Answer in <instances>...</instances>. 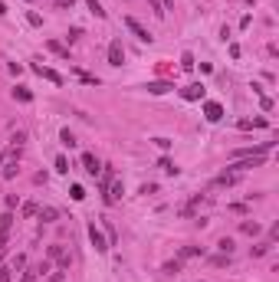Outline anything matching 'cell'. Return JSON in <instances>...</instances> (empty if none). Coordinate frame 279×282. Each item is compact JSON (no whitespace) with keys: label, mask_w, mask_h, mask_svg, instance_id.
Listing matches in <instances>:
<instances>
[{"label":"cell","mask_w":279,"mask_h":282,"mask_svg":"<svg viewBox=\"0 0 279 282\" xmlns=\"http://www.w3.org/2000/svg\"><path fill=\"white\" fill-rule=\"evenodd\" d=\"M164 272H168V276H174V272H181V262L174 259V262H164Z\"/></svg>","instance_id":"22"},{"label":"cell","mask_w":279,"mask_h":282,"mask_svg":"<svg viewBox=\"0 0 279 282\" xmlns=\"http://www.w3.org/2000/svg\"><path fill=\"white\" fill-rule=\"evenodd\" d=\"M69 194H73V200H82V197H86V190H82L79 184H73V190H69Z\"/></svg>","instance_id":"25"},{"label":"cell","mask_w":279,"mask_h":282,"mask_svg":"<svg viewBox=\"0 0 279 282\" xmlns=\"http://www.w3.org/2000/svg\"><path fill=\"white\" fill-rule=\"evenodd\" d=\"M89 239H92V246H96L99 253H105V250H108V239L102 236V230H99L96 223H92V227H89Z\"/></svg>","instance_id":"4"},{"label":"cell","mask_w":279,"mask_h":282,"mask_svg":"<svg viewBox=\"0 0 279 282\" xmlns=\"http://www.w3.org/2000/svg\"><path fill=\"white\" fill-rule=\"evenodd\" d=\"M236 181H240V174H236V171H230V174H220V177H217L214 184H217V187H230V184H236Z\"/></svg>","instance_id":"9"},{"label":"cell","mask_w":279,"mask_h":282,"mask_svg":"<svg viewBox=\"0 0 279 282\" xmlns=\"http://www.w3.org/2000/svg\"><path fill=\"white\" fill-rule=\"evenodd\" d=\"M240 230H243V233H250V236H256V233H259V223H256V220L250 223V220H247V223H240Z\"/></svg>","instance_id":"14"},{"label":"cell","mask_w":279,"mask_h":282,"mask_svg":"<svg viewBox=\"0 0 279 282\" xmlns=\"http://www.w3.org/2000/svg\"><path fill=\"white\" fill-rule=\"evenodd\" d=\"M197 253H201L197 246H184V250H181V256H197Z\"/></svg>","instance_id":"30"},{"label":"cell","mask_w":279,"mask_h":282,"mask_svg":"<svg viewBox=\"0 0 279 282\" xmlns=\"http://www.w3.org/2000/svg\"><path fill=\"white\" fill-rule=\"evenodd\" d=\"M56 217H59V213H56L53 207H43V210H40V220H43V223H53Z\"/></svg>","instance_id":"12"},{"label":"cell","mask_w":279,"mask_h":282,"mask_svg":"<svg viewBox=\"0 0 279 282\" xmlns=\"http://www.w3.org/2000/svg\"><path fill=\"white\" fill-rule=\"evenodd\" d=\"M3 13H7V7H3V3H0V17H3Z\"/></svg>","instance_id":"32"},{"label":"cell","mask_w":279,"mask_h":282,"mask_svg":"<svg viewBox=\"0 0 279 282\" xmlns=\"http://www.w3.org/2000/svg\"><path fill=\"white\" fill-rule=\"evenodd\" d=\"M3 253H7V246H0V259H3Z\"/></svg>","instance_id":"33"},{"label":"cell","mask_w":279,"mask_h":282,"mask_svg":"<svg viewBox=\"0 0 279 282\" xmlns=\"http://www.w3.org/2000/svg\"><path fill=\"white\" fill-rule=\"evenodd\" d=\"M36 279H40V272L30 269V272H23V279H20V282H36Z\"/></svg>","instance_id":"26"},{"label":"cell","mask_w":279,"mask_h":282,"mask_svg":"<svg viewBox=\"0 0 279 282\" xmlns=\"http://www.w3.org/2000/svg\"><path fill=\"white\" fill-rule=\"evenodd\" d=\"M33 72H36V76H43V79H50V82H56V86H63V76H59V72H53V69H46V66H33Z\"/></svg>","instance_id":"5"},{"label":"cell","mask_w":279,"mask_h":282,"mask_svg":"<svg viewBox=\"0 0 279 282\" xmlns=\"http://www.w3.org/2000/svg\"><path fill=\"white\" fill-rule=\"evenodd\" d=\"M108 63H112V66H122V63H125V49H122V43H118V40H112V43H108Z\"/></svg>","instance_id":"3"},{"label":"cell","mask_w":279,"mask_h":282,"mask_svg":"<svg viewBox=\"0 0 279 282\" xmlns=\"http://www.w3.org/2000/svg\"><path fill=\"white\" fill-rule=\"evenodd\" d=\"M0 167H3V171H0V174H3V177H7V181H10L13 174L20 171V167H17V161H7V164H0Z\"/></svg>","instance_id":"11"},{"label":"cell","mask_w":279,"mask_h":282,"mask_svg":"<svg viewBox=\"0 0 279 282\" xmlns=\"http://www.w3.org/2000/svg\"><path fill=\"white\" fill-rule=\"evenodd\" d=\"M269 148H273V141H266V144H259V148H256V154H266ZM236 154H253V151L247 148V151H236Z\"/></svg>","instance_id":"21"},{"label":"cell","mask_w":279,"mask_h":282,"mask_svg":"<svg viewBox=\"0 0 279 282\" xmlns=\"http://www.w3.org/2000/svg\"><path fill=\"white\" fill-rule=\"evenodd\" d=\"M174 0H161V7H164V13H168V7H171Z\"/></svg>","instance_id":"31"},{"label":"cell","mask_w":279,"mask_h":282,"mask_svg":"<svg viewBox=\"0 0 279 282\" xmlns=\"http://www.w3.org/2000/svg\"><path fill=\"white\" fill-rule=\"evenodd\" d=\"M148 7H151V13H154V17H164V7H161V0H148Z\"/></svg>","instance_id":"18"},{"label":"cell","mask_w":279,"mask_h":282,"mask_svg":"<svg viewBox=\"0 0 279 282\" xmlns=\"http://www.w3.org/2000/svg\"><path fill=\"white\" fill-rule=\"evenodd\" d=\"M217 246H220V253H227V256H230V253H233V239H230V236H224L220 243H217Z\"/></svg>","instance_id":"17"},{"label":"cell","mask_w":279,"mask_h":282,"mask_svg":"<svg viewBox=\"0 0 279 282\" xmlns=\"http://www.w3.org/2000/svg\"><path fill=\"white\" fill-rule=\"evenodd\" d=\"M181 66H184V69H194V56L184 53V56H181Z\"/></svg>","instance_id":"28"},{"label":"cell","mask_w":279,"mask_h":282,"mask_svg":"<svg viewBox=\"0 0 279 282\" xmlns=\"http://www.w3.org/2000/svg\"><path fill=\"white\" fill-rule=\"evenodd\" d=\"M23 213H26V217H33V213H40V207H36V204H26V207H23Z\"/></svg>","instance_id":"29"},{"label":"cell","mask_w":279,"mask_h":282,"mask_svg":"<svg viewBox=\"0 0 279 282\" xmlns=\"http://www.w3.org/2000/svg\"><path fill=\"white\" fill-rule=\"evenodd\" d=\"M125 26H128V30H131V33H135V36H138L141 43H151V40H154V36H151V33H148V30H145V26H141V23H138V20H135V17H125Z\"/></svg>","instance_id":"1"},{"label":"cell","mask_w":279,"mask_h":282,"mask_svg":"<svg viewBox=\"0 0 279 282\" xmlns=\"http://www.w3.org/2000/svg\"><path fill=\"white\" fill-rule=\"evenodd\" d=\"M122 194H125V184H122V181L108 184V187H105V204H108V207H112V204H118V200H122Z\"/></svg>","instance_id":"2"},{"label":"cell","mask_w":279,"mask_h":282,"mask_svg":"<svg viewBox=\"0 0 279 282\" xmlns=\"http://www.w3.org/2000/svg\"><path fill=\"white\" fill-rule=\"evenodd\" d=\"M13 279V269L10 266H0V282H10Z\"/></svg>","instance_id":"23"},{"label":"cell","mask_w":279,"mask_h":282,"mask_svg":"<svg viewBox=\"0 0 279 282\" xmlns=\"http://www.w3.org/2000/svg\"><path fill=\"white\" fill-rule=\"evenodd\" d=\"M56 171H59V174H66V171H69V161H66L63 154H59V158H56Z\"/></svg>","instance_id":"24"},{"label":"cell","mask_w":279,"mask_h":282,"mask_svg":"<svg viewBox=\"0 0 279 282\" xmlns=\"http://www.w3.org/2000/svg\"><path fill=\"white\" fill-rule=\"evenodd\" d=\"M168 89H171L168 82H151V86H148V92H154V95H164Z\"/></svg>","instance_id":"13"},{"label":"cell","mask_w":279,"mask_h":282,"mask_svg":"<svg viewBox=\"0 0 279 282\" xmlns=\"http://www.w3.org/2000/svg\"><path fill=\"white\" fill-rule=\"evenodd\" d=\"M13 98H20V102H30V89H23V86H17V89H13Z\"/></svg>","instance_id":"15"},{"label":"cell","mask_w":279,"mask_h":282,"mask_svg":"<svg viewBox=\"0 0 279 282\" xmlns=\"http://www.w3.org/2000/svg\"><path fill=\"white\" fill-rule=\"evenodd\" d=\"M46 46H50V49H53L56 56H63V59H69V53H66V46H59V43H56V40H50V43H46Z\"/></svg>","instance_id":"16"},{"label":"cell","mask_w":279,"mask_h":282,"mask_svg":"<svg viewBox=\"0 0 279 282\" xmlns=\"http://www.w3.org/2000/svg\"><path fill=\"white\" fill-rule=\"evenodd\" d=\"M158 167H164V171H168V174H178V167H174V164L168 161V158H161V164H158Z\"/></svg>","instance_id":"27"},{"label":"cell","mask_w":279,"mask_h":282,"mask_svg":"<svg viewBox=\"0 0 279 282\" xmlns=\"http://www.w3.org/2000/svg\"><path fill=\"white\" fill-rule=\"evenodd\" d=\"M82 167H86V171L92 174V177H96V174L102 171V167H99V161H96V154H89V151L82 154Z\"/></svg>","instance_id":"8"},{"label":"cell","mask_w":279,"mask_h":282,"mask_svg":"<svg viewBox=\"0 0 279 282\" xmlns=\"http://www.w3.org/2000/svg\"><path fill=\"white\" fill-rule=\"evenodd\" d=\"M181 95L187 98V102H197V98H204V86H197V82H194V86L181 89Z\"/></svg>","instance_id":"7"},{"label":"cell","mask_w":279,"mask_h":282,"mask_svg":"<svg viewBox=\"0 0 279 282\" xmlns=\"http://www.w3.org/2000/svg\"><path fill=\"white\" fill-rule=\"evenodd\" d=\"M204 115H207V121H220V118H224V105L207 102V105H204Z\"/></svg>","instance_id":"6"},{"label":"cell","mask_w":279,"mask_h":282,"mask_svg":"<svg viewBox=\"0 0 279 282\" xmlns=\"http://www.w3.org/2000/svg\"><path fill=\"white\" fill-rule=\"evenodd\" d=\"M89 3V10L96 13V17H105V10H102V3H99V0H86Z\"/></svg>","instance_id":"19"},{"label":"cell","mask_w":279,"mask_h":282,"mask_svg":"<svg viewBox=\"0 0 279 282\" xmlns=\"http://www.w3.org/2000/svg\"><path fill=\"white\" fill-rule=\"evenodd\" d=\"M99 174H102V177H99V190L105 194V187L112 184V167H102V171H99Z\"/></svg>","instance_id":"10"},{"label":"cell","mask_w":279,"mask_h":282,"mask_svg":"<svg viewBox=\"0 0 279 282\" xmlns=\"http://www.w3.org/2000/svg\"><path fill=\"white\" fill-rule=\"evenodd\" d=\"M59 141H63L66 148H73V144H76V138H73V131H69V128H66L63 135H59Z\"/></svg>","instance_id":"20"}]
</instances>
